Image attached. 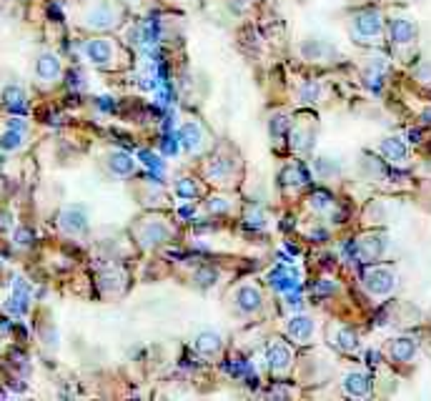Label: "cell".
Listing matches in <instances>:
<instances>
[{"mask_svg":"<svg viewBox=\"0 0 431 401\" xmlns=\"http://www.w3.org/2000/svg\"><path fill=\"white\" fill-rule=\"evenodd\" d=\"M63 226L70 228V231H81L86 223H83V216L78 211H68L65 216H63Z\"/></svg>","mask_w":431,"mask_h":401,"instance_id":"16","label":"cell"},{"mask_svg":"<svg viewBox=\"0 0 431 401\" xmlns=\"http://www.w3.org/2000/svg\"><path fill=\"white\" fill-rule=\"evenodd\" d=\"M354 31L359 38L363 40H371V38H379L384 31V20L376 10H363L354 18Z\"/></svg>","mask_w":431,"mask_h":401,"instance_id":"2","label":"cell"},{"mask_svg":"<svg viewBox=\"0 0 431 401\" xmlns=\"http://www.w3.org/2000/svg\"><path fill=\"white\" fill-rule=\"evenodd\" d=\"M196 278H198L201 286H208V283H213L216 278H219V274H216V271H201Z\"/></svg>","mask_w":431,"mask_h":401,"instance_id":"19","label":"cell"},{"mask_svg":"<svg viewBox=\"0 0 431 401\" xmlns=\"http://www.w3.org/2000/svg\"><path fill=\"white\" fill-rule=\"evenodd\" d=\"M196 349H198L201 354L211 356V354H216V351L221 349V336L213 331H201L198 336H196Z\"/></svg>","mask_w":431,"mask_h":401,"instance_id":"10","label":"cell"},{"mask_svg":"<svg viewBox=\"0 0 431 401\" xmlns=\"http://www.w3.org/2000/svg\"><path fill=\"white\" fill-rule=\"evenodd\" d=\"M313 331V321L308 316H294L291 324H288V333L296 338V341H308Z\"/></svg>","mask_w":431,"mask_h":401,"instance_id":"8","label":"cell"},{"mask_svg":"<svg viewBox=\"0 0 431 401\" xmlns=\"http://www.w3.org/2000/svg\"><path fill=\"white\" fill-rule=\"evenodd\" d=\"M361 253H363V258H369V261H374V258H379L382 256V251H384V238H374V236H369V238H363L361 244Z\"/></svg>","mask_w":431,"mask_h":401,"instance_id":"13","label":"cell"},{"mask_svg":"<svg viewBox=\"0 0 431 401\" xmlns=\"http://www.w3.org/2000/svg\"><path fill=\"white\" fill-rule=\"evenodd\" d=\"M111 166H113V171H118V173H131L133 171V161L128 156H113V161H111Z\"/></svg>","mask_w":431,"mask_h":401,"instance_id":"17","label":"cell"},{"mask_svg":"<svg viewBox=\"0 0 431 401\" xmlns=\"http://www.w3.org/2000/svg\"><path fill=\"white\" fill-rule=\"evenodd\" d=\"M414 38H416V25H414V20L396 18L394 23H391V40H394V43L407 45V43H412Z\"/></svg>","mask_w":431,"mask_h":401,"instance_id":"3","label":"cell"},{"mask_svg":"<svg viewBox=\"0 0 431 401\" xmlns=\"http://www.w3.org/2000/svg\"><path fill=\"white\" fill-rule=\"evenodd\" d=\"M58 68H61V65H58L56 58H53V56H43V58H40V63H38V75H40V78H56Z\"/></svg>","mask_w":431,"mask_h":401,"instance_id":"14","label":"cell"},{"mask_svg":"<svg viewBox=\"0 0 431 401\" xmlns=\"http://www.w3.org/2000/svg\"><path fill=\"white\" fill-rule=\"evenodd\" d=\"M88 58L93 63H108L113 58V48L108 40H93V43H88Z\"/></svg>","mask_w":431,"mask_h":401,"instance_id":"11","label":"cell"},{"mask_svg":"<svg viewBox=\"0 0 431 401\" xmlns=\"http://www.w3.org/2000/svg\"><path fill=\"white\" fill-rule=\"evenodd\" d=\"M363 286L371 296H389L396 286V276L391 269H384V266H376L363 274Z\"/></svg>","mask_w":431,"mask_h":401,"instance_id":"1","label":"cell"},{"mask_svg":"<svg viewBox=\"0 0 431 401\" xmlns=\"http://www.w3.org/2000/svg\"><path fill=\"white\" fill-rule=\"evenodd\" d=\"M6 103L10 108H23V93L15 91V88H8L6 91Z\"/></svg>","mask_w":431,"mask_h":401,"instance_id":"18","label":"cell"},{"mask_svg":"<svg viewBox=\"0 0 431 401\" xmlns=\"http://www.w3.org/2000/svg\"><path fill=\"white\" fill-rule=\"evenodd\" d=\"M181 138H183V143H186L188 150H198L201 141H203V133H201V128L196 123H186L181 131Z\"/></svg>","mask_w":431,"mask_h":401,"instance_id":"12","label":"cell"},{"mask_svg":"<svg viewBox=\"0 0 431 401\" xmlns=\"http://www.w3.org/2000/svg\"><path fill=\"white\" fill-rule=\"evenodd\" d=\"M269 361H271V369L274 371H286L288 363H291V351H288V346H283V344L271 346Z\"/></svg>","mask_w":431,"mask_h":401,"instance_id":"9","label":"cell"},{"mask_svg":"<svg viewBox=\"0 0 431 401\" xmlns=\"http://www.w3.org/2000/svg\"><path fill=\"white\" fill-rule=\"evenodd\" d=\"M313 206L329 208V206H331V196H326V194H313Z\"/></svg>","mask_w":431,"mask_h":401,"instance_id":"20","label":"cell"},{"mask_svg":"<svg viewBox=\"0 0 431 401\" xmlns=\"http://www.w3.org/2000/svg\"><path fill=\"white\" fill-rule=\"evenodd\" d=\"M344 388L351 396H366L371 391V379L361 371H351L344 379Z\"/></svg>","mask_w":431,"mask_h":401,"instance_id":"4","label":"cell"},{"mask_svg":"<svg viewBox=\"0 0 431 401\" xmlns=\"http://www.w3.org/2000/svg\"><path fill=\"white\" fill-rule=\"evenodd\" d=\"M236 304H238V308H241V311H246V313L256 311V308L261 306V294H258V288H253V286L238 288Z\"/></svg>","mask_w":431,"mask_h":401,"instance_id":"5","label":"cell"},{"mask_svg":"<svg viewBox=\"0 0 431 401\" xmlns=\"http://www.w3.org/2000/svg\"><path fill=\"white\" fill-rule=\"evenodd\" d=\"M382 153L389 158V161H394V163H404L409 156V148L407 143L401 141V138H386L382 143Z\"/></svg>","mask_w":431,"mask_h":401,"instance_id":"6","label":"cell"},{"mask_svg":"<svg viewBox=\"0 0 431 401\" xmlns=\"http://www.w3.org/2000/svg\"><path fill=\"white\" fill-rule=\"evenodd\" d=\"M416 356V341L414 338H396L391 344V359L394 361H412Z\"/></svg>","mask_w":431,"mask_h":401,"instance_id":"7","label":"cell"},{"mask_svg":"<svg viewBox=\"0 0 431 401\" xmlns=\"http://www.w3.org/2000/svg\"><path fill=\"white\" fill-rule=\"evenodd\" d=\"M336 344H338V349L354 351L359 346V336L351 331V329H341V331H338V336H336Z\"/></svg>","mask_w":431,"mask_h":401,"instance_id":"15","label":"cell"}]
</instances>
